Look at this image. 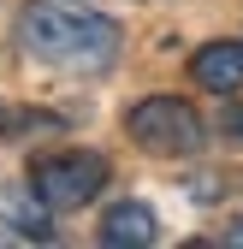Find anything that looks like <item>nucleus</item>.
I'll return each mask as SVG.
<instances>
[{"mask_svg": "<svg viewBox=\"0 0 243 249\" xmlns=\"http://www.w3.org/2000/svg\"><path fill=\"white\" fill-rule=\"evenodd\" d=\"M18 42L59 71H107L119 59V24L89 12V6L42 0V6L18 12Z\"/></svg>", "mask_w": 243, "mask_h": 249, "instance_id": "nucleus-1", "label": "nucleus"}, {"mask_svg": "<svg viewBox=\"0 0 243 249\" xmlns=\"http://www.w3.org/2000/svg\"><path fill=\"white\" fill-rule=\"evenodd\" d=\"M125 131L142 154H160V160H184V154H196L208 142V124L190 101H178V95H148L125 113Z\"/></svg>", "mask_w": 243, "mask_h": 249, "instance_id": "nucleus-2", "label": "nucleus"}, {"mask_svg": "<svg viewBox=\"0 0 243 249\" xmlns=\"http://www.w3.org/2000/svg\"><path fill=\"white\" fill-rule=\"evenodd\" d=\"M30 190L42 196V208L53 213H71V208H89L101 190H107V160L95 148H59V154H42L30 166Z\"/></svg>", "mask_w": 243, "mask_h": 249, "instance_id": "nucleus-3", "label": "nucleus"}, {"mask_svg": "<svg viewBox=\"0 0 243 249\" xmlns=\"http://www.w3.org/2000/svg\"><path fill=\"white\" fill-rule=\"evenodd\" d=\"M190 77L208 95H237L243 89V42H208L190 53Z\"/></svg>", "mask_w": 243, "mask_h": 249, "instance_id": "nucleus-4", "label": "nucleus"}, {"mask_svg": "<svg viewBox=\"0 0 243 249\" xmlns=\"http://www.w3.org/2000/svg\"><path fill=\"white\" fill-rule=\"evenodd\" d=\"M160 237V220L148 202H113L107 220H101V243L107 249H148Z\"/></svg>", "mask_w": 243, "mask_h": 249, "instance_id": "nucleus-5", "label": "nucleus"}, {"mask_svg": "<svg viewBox=\"0 0 243 249\" xmlns=\"http://www.w3.org/2000/svg\"><path fill=\"white\" fill-rule=\"evenodd\" d=\"M220 131H226V137H237V142H243V101H237V107H226V119H220Z\"/></svg>", "mask_w": 243, "mask_h": 249, "instance_id": "nucleus-6", "label": "nucleus"}, {"mask_svg": "<svg viewBox=\"0 0 243 249\" xmlns=\"http://www.w3.org/2000/svg\"><path fill=\"white\" fill-rule=\"evenodd\" d=\"M18 124H30V113H12L6 101H0V137H12V131H18Z\"/></svg>", "mask_w": 243, "mask_h": 249, "instance_id": "nucleus-7", "label": "nucleus"}, {"mask_svg": "<svg viewBox=\"0 0 243 249\" xmlns=\"http://www.w3.org/2000/svg\"><path fill=\"white\" fill-rule=\"evenodd\" d=\"M220 243H231V249H243V220H231V226L220 231Z\"/></svg>", "mask_w": 243, "mask_h": 249, "instance_id": "nucleus-8", "label": "nucleus"}, {"mask_svg": "<svg viewBox=\"0 0 243 249\" xmlns=\"http://www.w3.org/2000/svg\"><path fill=\"white\" fill-rule=\"evenodd\" d=\"M71 6H89V0H71Z\"/></svg>", "mask_w": 243, "mask_h": 249, "instance_id": "nucleus-9", "label": "nucleus"}]
</instances>
